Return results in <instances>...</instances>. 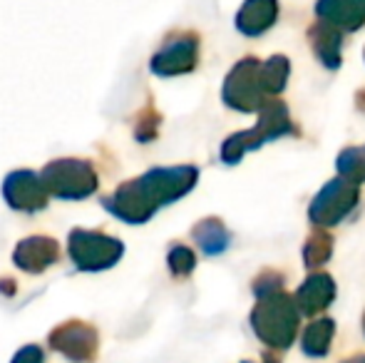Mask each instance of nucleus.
Segmentation results:
<instances>
[{"label":"nucleus","mask_w":365,"mask_h":363,"mask_svg":"<svg viewBox=\"0 0 365 363\" xmlns=\"http://www.w3.org/2000/svg\"><path fill=\"white\" fill-rule=\"evenodd\" d=\"M276 0H246V5L236 15V28L244 35H256L266 33L276 20Z\"/></svg>","instance_id":"14"},{"label":"nucleus","mask_w":365,"mask_h":363,"mask_svg":"<svg viewBox=\"0 0 365 363\" xmlns=\"http://www.w3.org/2000/svg\"><path fill=\"white\" fill-rule=\"evenodd\" d=\"M159 122H162V117L157 115V112L152 110V107H147L145 112H142L140 122H137L135 127V137L140 142H149L157 137V130H159Z\"/></svg>","instance_id":"22"},{"label":"nucleus","mask_w":365,"mask_h":363,"mask_svg":"<svg viewBox=\"0 0 365 363\" xmlns=\"http://www.w3.org/2000/svg\"><path fill=\"white\" fill-rule=\"evenodd\" d=\"M308 38H311L313 53L321 58V63L326 68H338L341 65V33L333 25H313V30H308Z\"/></svg>","instance_id":"15"},{"label":"nucleus","mask_w":365,"mask_h":363,"mask_svg":"<svg viewBox=\"0 0 365 363\" xmlns=\"http://www.w3.org/2000/svg\"><path fill=\"white\" fill-rule=\"evenodd\" d=\"M3 197L18 212H40L48 207V189L40 175L30 170L10 172L3 182Z\"/></svg>","instance_id":"10"},{"label":"nucleus","mask_w":365,"mask_h":363,"mask_svg":"<svg viewBox=\"0 0 365 363\" xmlns=\"http://www.w3.org/2000/svg\"><path fill=\"white\" fill-rule=\"evenodd\" d=\"M333 296H336V284H333L331 276L316 274L298 289V294L293 301H296V306L303 311V314L311 316V314H318V311L326 309V306L333 301Z\"/></svg>","instance_id":"13"},{"label":"nucleus","mask_w":365,"mask_h":363,"mask_svg":"<svg viewBox=\"0 0 365 363\" xmlns=\"http://www.w3.org/2000/svg\"><path fill=\"white\" fill-rule=\"evenodd\" d=\"M286 80H289V60L284 55H276L261 65V83L269 95H279L286 88Z\"/></svg>","instance_id":"18"},{"label":"nucleus","mask_w":365,"mask_h":363,"mask_svg":"<svg viewBox=\"0 0 365 363\" xmlns=\"http://www.w3.org/2000/svg\"><path fill=\"white\" fill-rule=\"evenodd\" d=\"M356 204H358V184L338 177V180L328 182L326 187L316 194L308 214H311V219L318 227H333V224L341 222Z\"/></svg>","instance_id":"7"},{"label":"nucleus","mask_w":365,"mask_h":363,"mask_svg":"<svg viewBox=\"0 0 365 363\" xmlns=\"http://www.w3.org/2000/svg\"><path fill=\"white\" fill-rule=\"evenodd\" d=\"M338 172H341L343 180L361 184L365 180V152L363 150H346L338 157Z\"/></svg>","instance_id":"19"},{"label":"nucleus","mask_w":365,"mask_h":363,"mask_svg":"<svg viewBox=\"0 0 365 363\" xmlns=\"http://www.w3.org/2000/svg\"><path fill=\"white\" fill-rule=\"evenodd\" d=\"M266 97H269V92L261 83V63L256 58L241 60L224 83L226 105L241 112H254L269 102Z\"/></svg>","instance_id":"6"},{"label":"nucleus","mask_w":365,"mask_h":363,"mask_svg":"<svg viewBox=\"0 0 365 363\" xmlns=\"http://www.w3.org/2000/svg\"><path fill=\"white\" fill-rule=\"evenodd\" d=\"M333 334H336V324L331 319L313 321L306 329V334H303V351H306V356H313V359L326 356L328 349H331Z\"/></svg>","instance_id":"16"},{"label":"nucleus","mask_w":365,"mask_h":363,"mask_svg":"<svg viewBox=\"0 0 365 363\" xmlns=\"http://www.w3.org/2000/svg\"><path fill=\"white\" fill-rule=\"evenodd\" d=\"M169 272L174 276H189L194 272V267H197V257H194V252L189 247H184V244H174L172 249H169Z\"/></svg>","instance_id":"21"},{"label":"nucleus","mask_w":365,"mask_h":363,"mask_svg":"<svg viewBox=\"0 0 365 363\" xmlns=\"http://www.w3.org/2000/svg\"><path fill=\"white\" fill-rule=\"evenodd\" d=\"M316 13L333 28L358 30L365 23V0H321Z\"/></svg>","instance_id":"12"},{"label":"nucleus","mask_w":365,"mask_h":363,"mask_svg":"<svg viewBox=\"0 0 365 363\" xmlns=\"http://www.w3.org/2000/svg\"><path fill=\"white\" fill-rule=\"evenodd\" d=\"M291 132V117L289 110H286L284 102L279 100H269L264 105V112H261V120L254 130L249 132H239V135L229 137L221 147V160L226 165H236L241 157L249 150H256L264 142H271L281 135H289Z\"/></svg>","instance_id":"3"},{"label":"nucleus","mask_w":365,"mask_h":363,"mask_svg":"<svg viewBox=\"0 0 365 363\" xmlns=\"http://www.w3.org/2000/svg\"><path fill=\"white\" fill-rule=\"evenodd\" d=\"M251 326L264 344L274 346V349H286V346H291L298 329L296 301L281 291L259 296V304L251 314Z\"/></svg>","instance_id":"2"},{"label":"nucleus","mask_w":365,"mask_h":363,"mask_svg":"<svg viewBox=\"0 0 365 363\" xmlns=\"http://www.w3.org/2000/svg\"><path fill=\"white\" fill-rule=\"evenodd\" d=\"M60 259V244L50 237H30L15 247L13 262L28 274H40Z\"/></svg>","instance_id":"11"},{"label":"nucleus","mask_w":365,"mask_h":363,"mask_svg":"<svg viewBox=\"0 0 365 363\" xmlns=\"http://www.w3.org/2000/svg\"><path fill=\"white\" fill-rule=\"evenodd\" d=\"M45 361V354L40 346H25V349H20L18 354H15L13 363H43Z\"/></svg>","instance_id":"23"},{"label":"nucleus","mask_w":365,"mask_h":363,"mask_svg":"<svg viewBox=\"0 0 365 363\" xmlns=\"http://www.w3.org/2000/svg\"><path fill=\"white\" fill-rule=\"evenodd\" d=\"M199 180L197 167H159L149 170L147 175L130 180L117 187L115 194L102 199L107 212L120 217L127 224H145L149 217L157 214L159 207L172 204L174 199L192 192Z\"/></svg>","instance_id":"1"},{"label":"nucleus","mask_w":365,"mask_h":363,"mask_svg":"<svg viewBox=\"0 0 365 363\" xmlns=\"http://www.w3.org/2000/svg\"><path fill=\"white\" fill-rule=\"evenodd\" d=\"M306 267L308 269H313V267H321V264H326L328 259H331V254H333V239L328 237V234H323V232H318V234H313L311 239H308V244H306Z\"/></svg>","instance_id":"20"},{"label":"nucleus","mask_w":365,"mask_h":363,"mask_svg":"<svg viewBox=\"0 0 365 363\" xmlns=\"http://www.w3.org/2000/svg\"><path fill=\"white\" fill-rule=\"evenodd\" d=\"M68 252L77 269H82V272H102V269H110L120 262V257L125 254V247H122L120 239L107 237L102 232L73 229L68 239Z\"/></svg>","instance_id":"4"},{"label":"nucleus","mask_w":365,"mask_h":363,"mask_svg":"<svg viewBox=\"0 0 365 363\" xmlns=\"http://www.w3.org/2000/svg\"><path fill=\"white\" fill-rule=\"evenodd\" d=\"M192 234L207 254H221L229 247V232L219 219H204L194 227Z\"/></svg>","instance_id":"17"},{"label":"nucleus","mask_w":365,"mask_h":363,"mask_svg":"<svg viewBox=\"0 0 365 363\" xmlns=\"http://www.w3.org/2000/svg\"><path fill=\"white\" fill-rule=\"evenodd\" d=\"M197 60H199V38L194 33H177L152 58V73L159 75V78L184 75L197 68Z\"/></svg>","instance_id":"8"},{"label":"nucleus","mask_w":365,"mask_h":363,"mask_svg":"<svg viewBox=\"0 0 365 363\" xmlns=\"http://www.w3.org/2000/svg\"><path fill=\"white\" fill-rule=\"evenodd\" d=\"M343 363H365V356H358V359H348V361H343Z\"/></svg>","instance_id":"24"},{"label":"nucleus","mask_w":365,"mask_h":363,"mask_svg":"<svg viewBox=\"0 0 365 363\" xmlns=\"http://www.w3.org/2000/svg\"><path fill=\"white\" fill-rule=\"evenodd\" d=\"M50 346H53L58 354L68 356L75 363H90L97 354V331L90 324H82V321H70L63 324L50 334Z\"/></svg>","instance_id":"9"},{"label":"nucleus","mask_w":365,"mask_h":363,"mask_svg":"<svg viewBox=\"0 0 365 363\" xmlns=\"http://www.w3.org/2000/svg\"><path fill=\"white\" fill-rule=\"evenodd\" d=\"M40 180L58 199H85L97 189L95 167L87 160H55L40 172Z\"/></svg>","instance_id":"5"}]
</instances>
